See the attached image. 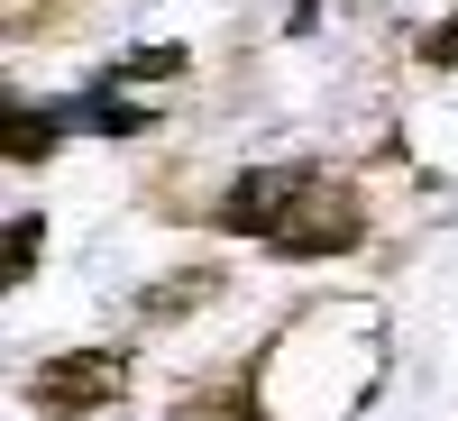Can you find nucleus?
Instances as JSON below:
<instances>
[{"mask_svg": "<svg viewBox=\"0 0 458 421\" xmlns=\"http://www.w3.org/2000/svg\"><path fill=\"white\" fill-rule=\"evenodd\" d=\"M386 375V321L376 302H312L293 312L239 375V412L248 421H349Z\"/></svg>", "mask_w": 458, "mask_h": 421, "instance_id": "1", "label": "nucleus"}, {"mask_svg": "<svg viewBox=\"0 0 458 421\" xmlns=\"http://www.w3.org/2000/svg\"><path fill=\"white\" fill-rule=\"evenodd\" d=\"M202 220L220 239H257L284 265H321V257L367 248V193L330 165H248Z\"/></svg>", "mask_w": 458, "mask_h": 421, "instance_id": "2", "label": "nucleus"}, {"mask_svg": "<svg viewBox=\"0 0 458 421\" xmlns=\"http://www.w3.org/2000/svg\"><path fill=\"white\" fill-rule=\"evenodd\" d=\"M19 403L37 421H92L110 403H129V358L120 349H64V358H37V375L19 385Z\"/></svg>", "mask_w": 458, "mask_h": 421, "instance_id": "3", "label": "nucleus"}, {"mask_svg": "<svg viewBox=\"0 0 458 421\" xmlns=\"http://www.w3.org/2000/svg\"><path fill=\"white\" fill-rule=\"evenodd\" d=\"M220 265H174V275H157L138 293V321H183V312H202V302H220Z\"/></svg>", "mask_w": 458, "mask_h": 421, "instance_id": "4", "label": "nucleus"}, {"mask_svg": "<svg viewBox=\"0 0 458 421\" xmlns=\"http://www.w3.org/2000/svg\"><path fill=\"white\" fill-rule=\"evenodd\" d=\"M83 120H92L101 138H157V129H165V110H157V101H129L120 83H92V101H83Z\"/></svg>", "mask_w": 458, "mask_h": 421, "instance_id": "5", "label": "nucleus"}, {"mask_svg": "<svg viewBox=\"0 0 458 421\" xmlns=\"http://www.w3.org/2000/svg\"><path fill=\"white\" fill-rule=\"evenodd\" d=\"M193 73V46H129L120 64L101 73V83H120V92H138V83H183Z\"/></svg>", "mask_w": 458, "mask_h": 421, "instance_id": "6", "label": "nucleus"}, {"mask_svg": "<svg viewBox=\"0 0 458 421\" xmlns=\"http://www.w3.org/2000/svg\"><path fill=\"white\" fill-rule=\"evenodd\" d=\"M64 120H73V110H28V101H10V165H47L55 147H64V138H55Z\"/></svg>", "mask_w": 458, "mask_h": 421, "instance_id": "7", "label": "nucleus"}, {"mask_svg": "<svg viewBox=\"0 0 458 421\" xmlns=\"http://www.w3.org/2000/svg\"><path fill=\"white\" fill-rule=\"evenodd\" d=\"M37 257H47V220H37V211H10V265H0V275L28 284V275H37Z\"/></svg>", "mask_w": 458, "mask_h": 421, "instance_id": "8", "label": "nucleus"}, {"mask_svg": "<svg viewBox=\"0 0 458 421\" xmlns=\"http://www.w3.org/2000/svg\"><path fill=\"white\" fill-rule=\"evenodd\" d=\"M412 55H422L431 73H458V10H449V19H431L422 37H412Z\"/></svg>", "mask_w": 458, "mask_h": 421, "instance_id": "9", "label": "nucleus"}]
</instances>
